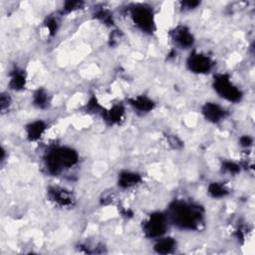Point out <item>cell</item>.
Masks as SVG:
<instances>
[{
    "instance_id": "6da1fadb",
    "label": "cell",
    "mask_w": 255,
    "mask_h": 255,
    "mask_svg": "<svg viewBox=\"0 0 255 255\" xmlns=\"http://www.w3.org/2000/svg\"><path fill=\"white\" fill-rule=\"evenodd\" d=\"M170 219L181 229H198L202 223L203 215L198 205L185 201H175L170 207Z\"/></svg>"
},
{
    "instance_id": "7a4b0ae2",
    "label": "cell",
    "mask_w": 255,
    "mask_h": 255,
    "mask_svg": "<svg viewBox=\"0 0 255 255\" xmlns=\"http://www.w3.org/2000/svg\"><path fill=\"white\" fill-rule=\"evenodd\" d=\"M79 160L76 151L67 147L51 149L45 157V165L51 175H59L63 170L72 168Z\"/></svg>"
},
{
    "instance_id": "3957f363",
    "label": "cell",
    "mask_w": 255,
    "mask_h": 255,
    "mask_svg": "<svg viewBox=\"0 0 255 255\" xmlns=\"http://www.w3.org/2000/svg\"><path fill=\"white\" fill-rule=\"evenodd\" d=\"M214 87L220 97L229 102H239L242 98L241 91L225 74H219L215 77Z\"/></svg>"
},
{
    "instance_id": "277c9868",
    "label": "cell",
    "mask_w": 255,
    "mask_h": 255,
    "mask_svg": "<svg viewBox=\"0 0 255 255\" xmlns=\"http://www.w3.org/2000/svg\"><path fill=\"white\" fill-rule=\"evenodd\" d=\"M131 17L143 32L153 33L156 29L153 9L148 5H136L131 9Z\"/></svg>"
},
{
    "instance_id": "5b68a950",
    "label": "cell",
    "mask_w": 255,
    "mask_h": 255,
    "mask_svg": "<svg viewBox=\"0 0 255 255\" xmlns=\"http://www.w3.org/2000/svg\"><path fill=\"white\" fill-rule=\"evenodd\" d=\"M168 227V216L163 214H154L144 224V233L150 238L161 237Z\"/></svg>"
},
{
    "instance_id": "8992f818",
    "label": "cell",
    "mask_w": 255,
    "mask_h": 255,
    "mask_svg": "<svg viewBox=\"0 0 255 255\" xmlns=\"http://www.w3.org/2000/svg\"><path fill=\"white\" fill-rule=\"evenodd\" d=\"M187 64L190 70L196 74H206L212 70L214 66L210 57L197 52H194L190 55Z\"/></svg>"
},
{
    "instance_id": "52a82bcc",
    "label": "cell",
    "mask_w": 255,
    "mask_h": 255,
    "mask_svg": "<svg viewBox=\"0 0 255 255\" xmlns=\"http://www.w3.org/2000/svg\"><path fill=\"white\" fill-rule=\"evenodd\" d=\"M171 35L175 43L181 48H190L194 45V35L187 27L178 26L171 32Z\"/></svg>"
},
{
    "instance_id": "ba28073f",
    "label": "cell",
    "mask_w": 255,
    "mask_h": 255,
    "mask_svg": "<svg viewBox=\"0 0 255 255\" xmlns=\"http://www.w3.org/2000/svg\"><path fill=\"white\" fill-rule=\"evenodd\" d=\"M202 114L208 122L214 124L219 123L226 116L225 110L216 103H206L202 108Z\"/></svg>"
},
{
    "instance_id": "9c48e42d",
    "label": "cell",
    "mask_w": 255,
    "mask_h": 255,
    "mask_svg": "<svg viewBox=\"0 0 255 255\" xmlns=\"http://www.w3.org/2000/svg\"><path fill=\"white\" fill-rule=\"evenodd\" d=\"M48 196L50 200L54 201L60 206H69L73 204V196L71 193L61 188H50L48 191Z\"/></svg>"
},
{
    "instance_id": "30bf717a",
    "label": "cell",
    "mask_w": 255,
    "mask_h": 255,
    "mask_svg": "<svg viewBox=\"0 0 255 255\" xmlns=\"http://www.w3.org/2000/svg\"><path fill=\"white\" fill-rule=\"evenodd\" d=\"M142 181V177L133 173V172H122L119 175V187H121L122 189H130L132 187H135L137 183H140Z\"/></svg>"
},
{
    "instance_id": "8fae6325",
    "label": "cell",
    "mask_w": 255,
    "mask_h": 255,
    "mask_svg": "<svg viewBox=\"0 0 255 255\" xmlns=\"http://www.w3.org/2000/svg\"><path fill=\"white\" fill-rule=\"evenodd\" d=\"M125 115V109L121 105H116L111 110L103 113L104 119L111 125L119 124Z\"/></svg>"
},
{
    "instance_id": "7c38bea8",
    "label": "cell",
    "mask_w": 255,
    "mask_h": 255,
    "mask_svg": "<svg viewBox=\"0 0 255 255\" xmlns=\"http://www.w3.org/2000/svg\"><path fill=\"white\" fill-rule=\"evenodd\" d=\"M46 130V125L42 121H35L26 127V135L31 142L37 141L42 137Z\"/></svg>"
},
{
    "instance_id": "4fadbf2b",
    "label": "cell",
    "mask_w": 255,
    "mask_h": 255,
    "mask_svg": "<svg viewBox=\"0 0 255 255\" xmlns=\"http://www.w3.org/2000/svg\"><path fill=\"white\" fill-rule=\"evenodd\" d=\"M25 86H26V76L24 71L19 70V69H15L10 77L9 87L15 91H21L25 88Z\"/></svg>"
},
{
    "instance_id": "5bb4252c",
    "label": "cell",
    "mask_w": 255,
    "mask_h": 255,
    "mask_svg": "<svg viewBox=\"0 0 255 255\" xmlns=\"http://www.w3.org/2000/svg\"><path fill=\"white\" fill-rule=\"evenodd\" d=\"M131 105L141 112H150L155 108V103L146 96H137L130 100Z\"/></svg>"
},
{
    "instance_id": "9a60e30c",
    "label": "cell",
    "mask_w": 255,
    "mask_h": 255,
    "mask_svg": "<svg viewBox=\"0 0 255 255\" xmlns=\"http://www.w3.org/2000/svg\"><path fill=\"white\" fill-rule=\"evenodd\" d=\"M177 242L174 238L172 237H165V238H160L155 245V250L157 253L160 254H168L174 252L176 249Z\"/></svg>"
},
{
    "instance_id": "2e32d148",
    "label": "cell",
    "mask_w": 255,
    "mask_h": 255,
    "mask_svg": "<svg viewBox=\"0 0 255 255\" xmlns=\"http://www.w3.org/2000/svg\"><path fill=\"white\" fill-rule=\"evenodd\" d=\"M33 103L36 107L40 109H44L48 106L49 103V97L47 92L43 89H39L35 92V94L33 96Z\"/></svg>"
},
{
    "instance_id": "e0dca14e",
    "label": "cell",
    "mask_w": 255,
    "mask_h": 255,
    "mask_svg": "<svg viewBox=\"0 0 255 255\" xmlns=\"http://www.w3.org/2000/svg\"><path fill=\"white\" fill-rule=\"evenodd\" d=\"M208 194L214 198H221L228 194V191L220 182H213L208 187Z\"/></svg>"
},
{
    "instance_id": "ac0fdd59",
    "label": "cell",
    "mask_w": 255,
    "mask_h": 255,
    "mask_svg": "<svg viewBox=\"0 0 255 255\" xmlns=\"http://www.w3.org/2000/svg\"><path fill=\"white\" fill-rule=\"evenodd\" d=\"M96 17L101 20L102 22H104L105 24H113V16L111 15V13L107 10H100L97 12Z\"/></svg>"
},
{
    "instance_id": "d6986e66",
    "label": "cell",
    "mask_w": 255,
    "mask_h": 255,
    "mask_svg": "<svg viewBox=\"0 0 255 255\" xmlns=\"http://www.w3.org/2000/svg\"><path fill=\"white\" fill-rule=\"evenodd\" d=\"M222 169L224 172L229 173V174H237L239 172V166L234 161H224Z\"/></svg>"
},
{
    "instance_id": "ffe728a7",
    "label": "cell",
    "mask_w": 255,
    "mask_h": 255,
    "mask_svg": "<svg viewBox=\"0 0 255 255\" xmlns=\"http://www.w3.org/2000/svg\"><path fill=\"white\" fill-rule=\"evenodd\" d=\"M82 5V2L79 1H68L65 3L63 10L66 12H72L75 11L77 9H79Z\"/></svg>"
},
{
    "instance_id": "44dd1931",
    "label": "cell",
    "mask_w": 255,
    "mask_h": 255,
    "mask_svg": "<svg viewBox=\"0 0 255 255\" xmlns=\"http://www.w3.org/2000/svg\"><path fill=\"white\" fill-rule=\"evenodd\" d=\"M10 102H11V100H10L9 95L4 94L3 93V94L1 95V99H0V108H1L2 112H4L6 109H8Z\"/></svg>"
},
{
    "instance_id": "7402d4cb",
    "label": "cell",
    "mask_w": 255,
    "mask_h": 255,
    "mask_svg": "<svg viewBox=\"0 0 255 255\" xmlns=\"http://www.w3.org/2000/svg\"><path fill=\"white\" fill-rule=\"evenodd\" d=\"M46 27L49 30L50 34H54L57 31V21L54 18H50L46 22Z\"/></svg>"
},
{
    "instance_id": "603a6c76",
    "label": "cell",
    "mask_w": 255,
    "mask_h": 255,
    "mask_svg": "<svg viewBox=\"0 0 255 255\" xmlns=\"http://www.w3.org/2000/svg\"><path fill=\"white\" fill-rule=\"evenodd\" d=\"M88 108H89L90 111H93V112H99V111L102 109L96 99H92V100L89 102Z\"/></svg>"
},
{
    "instance_id": "cb8c5ba5",
    "label": "cell",
    "mask_w": 255,
    "mask_h": 255,
    "mask_svg": "<svg viewBox=\"0 0 255 255\" xmlns=\"http://www.w3.org/2000/svg\"><path fill=\"white\" fill-rule=\"evenodd\" d=\"M240 143L244 147H249L252 144V138L249 137L248 136H244L240 138Z\"/></svg>"
},
{
    "instance_id": "d4e9b609",
    "label": "cell",
    "mask_w": 255,
    "mask_h": 255,
    "mask_svg": "<svg viewBox=\"0 0 255 255\" xmlns=\"http://www.w3.org/2000/svg\"><path fill=\"white\" fill-rule=\"evenodd\" d=\"M199 3L197 1H188V2H183L182 5L183 7L185 8H188V9H193V8H196Z\"/></svg>"
}]
</instances>
